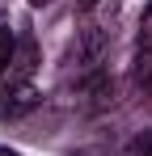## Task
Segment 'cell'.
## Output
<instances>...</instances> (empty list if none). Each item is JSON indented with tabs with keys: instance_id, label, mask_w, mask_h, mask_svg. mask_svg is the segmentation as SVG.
I'll list each match as a JSON object with an SVG mask.
<instances>
[{
	"instance_id": "obj_1",
	"label": "cell",
	"mask_w": 152,
	"mask_h": 156,
	"mask_svg": "<svg viewBox=\"0 0 152 156\" xmlns=\"http://www.w3.org/2000/svg\"><path fill=\"white\" fill-rule=\"evenodd\" d=\"M34 72H38V47L25 38V42H17V51L9 59L4 76H0V118H21L42 101Z\"/></svg>"
},
{
	"instance_id": "obj_6",
	"label": "cell",
	"mask_w": 152,
	"mask_h": 156,
	"mask_svg": "<svg viewBox=\"0 0 152 156\" xmlns=\"http://www.w3.org/2000/svg\"><path fill=\"white\" fill-rule=\"evenodd\" d=\"M0 156H21V152H17V148H4V144H0Z\"/></svg>"
},
{
	"instance_id": "obj_7",
	"label": "cell",
	"mask_w": 152,
	"mask_h": 156,
	"mask_svg": "<svg viewBox=\"0 0 152 156\" xmlns=\"http://www.w3.org/2000/svg\"><path fill=\"white\" fill-rule=\"evenodd\" d=\"M30 4H51V0H30Z\"/></svg>"
},
{
	"instance_id": "obj_4",
	"label": "cell",
	"mask_w": 152,
	"mask_h": 156,
	"mask_svg": "<svg viewBox=\"0 0 152 156\" xmlns=\"http://www.w3.org/2000/svg\"><path fill=\"white\" fill-rule=\"evenodd\" d=\"M131 156H152V135H144V139L131 148Z\"/></svg>"
},
{
	"instance_id": "obj_5",
	"label": "cell",
	"mask_w": 152,
	"mask_h": 156,
	"mask_svg": "<svg viewBox=\"0 0 152 156\" xmlns=\"http://www.w3.org/2000/svg\"><path fill=\"white\" fill-rule=\"evenodd\" d=\"M93 4H97V0H76V9H85V13H89Z\"/></svg>"
},
{
	"instance_id": "obj_3",
	"label": "cell",
	"mask_w": 152,
	"mask_h": 156,
	"mask_svg": "<svg viewBox=\"0 0 152 156\" xmlns=\"http://www.w3.org/2000/svg\"><path fill=\"white\" fill-rule=\"evenodd\" d=\"M13 51H17V38H13V30H9L4 21H0V76H4V68H9Z\"/></svg>"
},
{
	"instance_id": "obj_2",
	"label": "cell",
	"mask_w": 152,
	"mask_h": 156,
	"mask_svg": "<svg viewBox=\"0 0 152 156\" xmlns=\"http://www.w3.org/2000/svg\"><path fill=\"white\" fill-rule=\"evenodd\" d=\"M139 76L152 80V4L144 9V21H139Z\"/></svg>"
}]
</instances>
